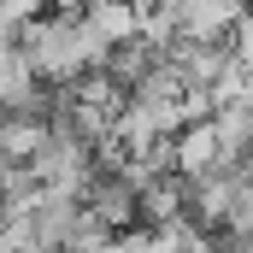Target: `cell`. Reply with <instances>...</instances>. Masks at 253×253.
<instances>
[{"label":"cell","instance_id":"obj_1","mask_svg":"<svg viewBox=\"0 0 253 253\" xmlns=\"http://www.w3.org/2000/svg\"><path fill=\"white\" fill-rule=\"evenodd\" d=\"M24 47H30V71L47 77V83H71L83 77L94 59H106L112 47L94 36L88 12H65V18H36L24 30Z\"/></svg>","mask_w":253,"mask_h":253}]
</instances>
